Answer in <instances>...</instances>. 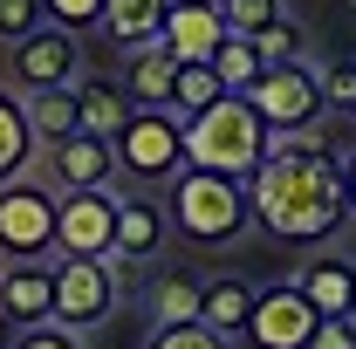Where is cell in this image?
<instances>
[{"instance_id": "obj_1", "label": "cell", "mask_w": 356, "mask_h": 349, "mask_svg": "<svg viewBox=\"0 0 356 349\" xmlns=\"http://www.w3.org/2000/svg\"><path fill=\"white\" fill-rule=\"evenodd\" d=\"M247 206H254V226L288 247H322L350 226L343 172L309 151H267V165L247 178Z\"/></svg>"}, {"instance_id": "obj_2", "label": "cell", "mask_w": 356, "mask_h": 349, "mask_svg": "<svg viewBox=\"0 0 356 349\" xmlns=\"http://www.w3.org/2000/svg\"><path fill=\"white\" fill-rule=\"evenodd\" d=\"M165 213H172V233L192 240V247H226L254 226V206H247V185L220 172H185L165 185Z\"/></svg>"}, {"instance_id": "obj_3", "label": "cell", "mask_w": 356, "mask_h": 349, "mask_svg": "<svg viewBox=\"0 0 356 349\" xmlns=\"http://www.w3.org/2000/svg\"><path fill=\"white\" fill-rule=\"evenodd\" d=\"M185 165L247 185V178L267 165V124L254 117V103H247V96H226L206 117H192V124H185Z\"/></svg>"}, {"instance_id": "obj_4", "label": "cell", "mask_w": 356, "mask_h": 349, "mask_svg": "<svg viewBox=\"0 0 356 349\" xmlns=\"http://www.w3.org/2000/svg\"><path fill=\"white\" fill-rule=\"evenodd\" d=\"M110 151H117V178L158 192L185 172V124L172 110H131V124L110 137Z\"/></svg>"}, {"instance_id": "obj_5", "label": "cell", "mask_w": 356, "mask_h": 349, "mask_svg": "<svg viewBox=\"0 0 356 349\" xmlns=\"http://www.w3.org/2000/svg\"><path fill=\"white\" fill-rule=\"evenodd\" d=\"M55 213L62 192H48L35 172L0 185V267L7 261H55Z\"/></svg>"}, {"instance_id": "obj_6", "label": "cell", "mask_w": 356, "mask_h": 349, "mask_svg": "<svg viewBox=\"0 0 356 349\" xmlns=\"http://www.w3.org/2000/svg\"><path fill=\"white\" fill-rule=\"evenodd\" d=\"M247 103H254V117L267 124V137L315 131V124L329 117V103H322V69H315V62H274L261 83L247 89Z\"/></svg>"}, {"instance_id": "obj_7", "label": "cell", "mask_w": 356, "mask_h": 349, "mask_svg": "<svg viewBox=\"0 0 356 349\" xmlns=\"http://www.w3.org/2000/svg\"><path fill=\"white\" fill-rule=\"evenodd\" d=\"M48 274H55V322L76 329V336L103 329L124 302V267L117 261H48Z\"/></svg>"}, {"instance_id": "obj_8", "label": "cell", "mask_w": 356, "mask_h": 349, "mask_svg": "<svg viewBox=\"0 0 356 349\" xmlns=\"http://www.w3.org/2000/svg\"><path fill=\"white\" fill-rule=\"evenodd\" d=\"M83 83V35L69 28H35L28 42L7 48V89L35 96V89H69Z\"/></svg>"}, {"instance_id": "obj_9", "label": "cell", "mask_w": 356, "mask_h": 349, "mask_svg": "<svg viewBox=\"0 0 356 349\" xmlns=\"http://www.w3.org/2000/svg\"><path fill=\"white\" fill-rule=\"evenodd\" d=\"M117 254V192H62L55 261H110Z\"/></svg>"}, {"instance_id": "obj_10", "label": "cell", "mask_w": 356, "mask_h": 349, "mask_svg": "<svg viewBox=\"0 0 356 349\" xmlns=\"http://www.w3.org/2000/svg\"><path fill=\"white\" fill-rule=\"evenodd\" d=\"M35 178L48 192H110L117 185V151H110V137L76 131L48 151H35Z\"/></svg>"}, {"instance_id": "obj_11", "label": "cell", "mask_w": 356, "mask_h": 349, "mask_svg": "<svg viewBox=\"0 0 356 349\" xmlns=\"http://www.w3.org/2000/svg\"><path fill=\"white\" fill-rule=\"evenodd\" d=\"M322 329L315 302L295 288V281H274L254 295V322H247V343L254 349H309V336Z\"/></svg>"}, {"instance_id": "obj_12", "label": "cell", "mask_w": 356, "mask_h": 349, "mask_svg": "<svg viewBox=\"0 0 356 349\" xmlns=\"http://www.w3.org/2000/svg\"><path fill=\"white\" fill-rule=\"evenodd\" d=\"M165 240H172V213H165V199H151V192H124L117 199V267H144L165 254Z\"/></svg>"}, {"instance_id": "obj_13", "label": "cell", "mask_w": 356, "mask_h": 349, "mask_svg": "<svg viewBox=\"0 0 356 349\" xmlns=\"http://www.w3.org/2000/svg\"><path fill=\"white\" fill-rule=\"evenodd\" d=\"M0 322L14 336L55 322V274H48V261H7L0 267Z\"/></svg>"}, {"instance_id": "obj_14", "label": "cell", "mask_w": 356, "mask_h": 349, "mask_svg": "<svg viewBox=\"0 0 356 349\" xmlns=\"http://www.w3.org/2000/svg\"><path fill=\"white\" fill-rule=\"evenodd\" d=\"M158 42L172 48V62H213L226 42V14L220 0H172V14H165V35Z\"/></svg>"}, {"instance_id": "obj_15", "label": "cell", "mask_w": 356, "mask_h": 349, "mask_svg": "<svg viewBox=\"0 0 356 349\" xmlns=\"http://www.w3.org/2000/svg\"><path fill=\"white\" fill-rule=\"evenodd\" d=\"M295 288L315 302L322 322H356V261L350 254H309L302 274H295Z\"/></svg>"}, {"instance_id": "obj_16", "label": "cell", "mask_w": 356, "mask_h": 349, "mask_svg": "<svg viewBox=\"0 0 356 349\" xmlns=\"http://www.w3.org/2000/svg\"><path fill=\"white\" fill-rule=\"evenodd\" d=\"M117 89L131 96V110H172V89H178V62L165 42L151 48H131L124 55V76H117Z\"/></svg>"}, {"instance_id": "obj_17", "label": "cell", "mask_w": 356, "mask_h": 349, "mask_svg": "<svg viewBox=\"0 0 356 349\" xmlns=\"http://www.w3.org/2000/svg\"><path fill=\"white\" fill-rule=\"evenodd\" d=\"M254 281H240V274H213L206 281V295H199V322L220 336V343H240L247 336V322H254Z\"/></svg>"}, {"instance_id": "obj_18", "label": "cell", "mask_w": 356, "mask_h": 349, "mask_svg": "<svg viewBox=\"0 0 356 349\" xmlns=\"http://www.w3.org/2000/svg\"><path fill=\"white\" fill-rule=\"evenodd\" d=\"M199 295H206V281H199V274H185V267L151 274V288H144L151 329H185V322H199Z\"/></svg>"}, {"instance_id": "obj_19", "label": "cell", "mask_w": 356, "mask_h": 349, "mask_svg": "<svg viewBox=\"0 0 356 349\" xmlns=\"http://www.w3.org/2000/svg\"><path fill=\"white\" fill-rule=\"evenodd\" d=\"M165 14H172V0H110L103 7V35L131 55V48H151L165 35Z\"/></svg>"}, {"instance_id": "obj_20", "label": "cell", "mask_w": 356, "mask_h": 349, "mask_svg": "<svg viewBox=\"0 0 356 349\" xmlns=\"http://www.w3.org/2000/svg\"><path fill=\"white\" fill-rule=\"evenodd\" d=\"M21 117H28V131H35V151L62 144V137H76V131H83V117H76V83H69V89H35V96H21Z\"/></svg>"}, {"instance_id": "obj_21", "label": "cell", "mask_w": 356, "mask_h": 349, "mask_svg": "<svg viewBox=\"0 0 356 349\" xmlns=\"http://www.w3.org/2000/svg\"><path fill=\"white\" fill-rule=\"evenodd\" d=\"M76 117H83L89 137H117L131 124V96L117 83H96V76H89V83H76Z\"/></svg>"}, {"instance_id": "obj_22", "label": "cell", "mask_w": 356, "mask_h": 349, "mask_svg": "<svg viewBox=\"0 0 356 349\" xmlns=\"http://www.w3.org/2000/svg\"><path fill=\"white\" fill-rule=\"evenodd\" d=\"M21 172H35V131L21 117V96L0 89V185L21 178Z\"/></svg>"}, {"instance_id": "obj_23", "label": "cell", "mask_w": 356, "mask_h": 349, "mask_svg": "<svg viewBox=\"0 0 356 349\" xmlns=\"http://www.w3.org/2000/svg\"><path fill=\"white\" fill-rule=\"evenodd\" d=\"M213 103H226V89H220V76H213V62H178L172 117H178V124H192V117H206Z\"/></svg>"}, {"instance_id": "obj_24", "label": "cell", "mask_w": 356, "mask_h": 349, "mask_svg": "<svg viewBox=\"0 0 356 349\" xmlns=\"http://www.w3.org/2000/svg\"><path fill=\"white\" fill-rule=\"evenodd\" d=\"M213 76H220V89H226V96H247V89L267 76V62H261V48L247 42V35H226V42H220V55H213Z\"/></svg>"}, {"instance_id": "obj_25", "label": "cell", "mask_w": 356, "mask_h": 349, "mask_svg": "<svg viewBox=\"0 0 356 349\" xmlns=\"http://www.w3.org/2000/svg\"><path fill=\"white\" fill-rule=\"evenodd\" d=\"M220 14H226V35H247V42H261L267 28L288 21L281 0H220Z\"/></svg>"}, {"instance_id": "obj_26", "label": "cell", "mask_w": 356, "mask_h": 349, "mask_svg": "<svg viewBox=\"0 0 356 349\" xmlns=\"http://www.w3.org/2000/svg\"><path fill=\"white\" fill-rule=\"evenodd\" d=\"M315 69H322V103H329V117H356V55L315 62Z\"/></svg>"}, {"instance_id": "obj_27", "label": "cell", "mask_w": 356, "mask_h": 349, "mask_svg": "<svg viewBox=\"0 0 356 349\" xmlns=\"http://www.w3.org/2000/svg\"><path fill=\"white\" fill-rule=\"evenodd\" d=\"M35 28H48V14H42V0H0V48H14V42H28Z\"/></svg>"}, {"instance_id": "obj_28", "label": "cell", "mask_w": 356, "mask_h": 349, "mask_svg": "<svg viewBox=\"0 0 356 349\" xmlns=\"http://www.w3.org/2000/svg\"><path fill=\"white\" fill-rule=\"evenodd\" d=\"M103 7H110V0H42L48 28H69V35H83V28H103Z\"/></svg>"}, {"instance_id": "obj_29", "label": "cell", "mask_w": 356, "mask_h": 349, "mask_svg": "<svg viewBox=\"0 0 356 349\" xmlns=\"http://www.w3.org/2000/svg\"><path fill=\"white\" fill-rule=\"evenodd\" d=\"M144 349H233V343H220L206 322H185V329H151Z\"/></svg>"}, {"instance_id": "obj_30", "label": "cell", "mask_w": 356, "mask_h": 349, "mask_svg": "<svg viewBox=\"0 0 356 349\" xmlns=\"http://www.w3.org/2000/svg\"><path fill=\"white\" fill-rule=\"evenodd\" d=\"M254 48H261L267 69H274V62H302V28H295V21H281V28H267Z\"/></svg>"}, {"instance_id": "obj_31", "label": "cell", "mask_w": 356, "mask_h": 349, "mask_svg": "<svg viewBox=\"0 0 356 349\" xmlns=\"http://www.w3.org/2000/svg\"><path fill=\"white\" fill-rule=\"evenodd\" d=\"M14 349H83V336H76V329H62V322H42V329H21Z\"/></svg>"}, {"instance_id": "obj_32", "label": "cell", "mask_w": 356, "mask_h": 349, "mask_svg": "<svg viewBox=\"0 0 356 349\" xmlns=\"http://www.w3.org/2000/svg\"><path fill=\"white\" fill-rule=\"evenodd\" d=\"M309 349H356V322H322L309 336Z\"/></svg>"}, {"instance_id": "obj_33", "label": "cell", "mask_w": 356, "mask_h": 349, "mask_svg": "<svg viewBox=\"0 0 356 349\" xmlns=\"http://www.w3.org/2000/svg\"><path fill=\"white\" fill-rule=\"evenodd\" d=\"M343 192H350V219H356V165L343 172Z\"/></svg>"}]
</instances>
